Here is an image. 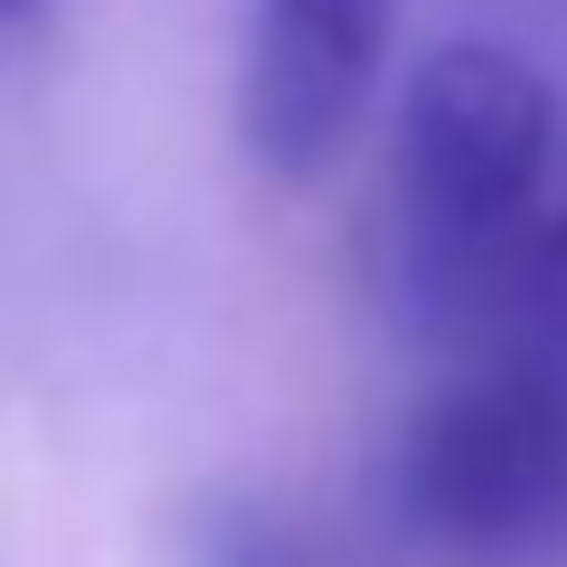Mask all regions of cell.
<instances>
[{
	"mask_svg": "<svg viewBox=\"0 0 567 567\" xmlns=\"http://www.w3.org/2000/svg\"><path fill=\"white\" fill-rule=\"evenodd\" d=\"M548 171H558V95L539 66L492 39L425 48L398 95V152H388L398 284L425 341L539 227Z\"/></svg>",
	"mask_w": 567,
	"mask_h": 567,
	"instance_id": "cell-1",
	"label": "cell"
},
{
	"mask_svg": "<svg viewBox=\"0 0 567 567\" xmlns=\"http://www.w3.org/2000/svg\"><path fill=\"white\" fill-rule=\"evenodd\" d=\"M388 520L454 567H529L567 539V369L454 360L388 445Z\"/></svg>",
	"mask_w": 567,
	"mask_h": 567,
	"instance_id": "cell-2",
	"label": "cell"
},
{
	"mask_svg": "<svg viewBox=\"0 0 567 567\" xmlns=\"http://www.w3.org/2000/svg\"><path fill=\"white\" fill-rule=\"evenodd\" d=\"M398 0H265L246 39L237 133L275 181H322L379 95Z\"/></svg>",
	"mask_w": 567,
	"mask_h": 567,
	"instance_id": "cell-3",
	"label": "cell"
},
{
	"mask_svg": "<svg viewBox=\"0 0 567 567\" xmlns=\"http://www.w3.org/2000/svg\"><path fill=\"white\" fill-rule=\"evenodd\" d=\"M189 567H350V558L312 520L256 502V492H227V502H199V520H189Z\"/></svg>",
	"mask_w": 567,
	"mask_h": 567,
	"instance_id": "cell-4",
	"label": "cell"
},
{
	"mask_svg": "<svg viewBox=\"0 0 567 567\" xmlns=\"http://www.w3.org/2000/svg\"><path fill=\"white\" fill-rule=\"evenodd\" d=\"M20 10H39V0H0V20H20Z\"/></svg>",
	"mask_w": 567,
	"mask_h": 567,
	"instance_id": "cell-5",
	"label": "cell"
}]
</instances>
